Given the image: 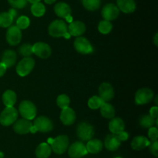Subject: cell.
I'll use <instances>...</instances> for the list:
<instances>
[{
  "label": "cell",
  "mask_w": 158,
  "mask_h": 158,
  "mask_svg": "<svg viewBox=\"0 0 158 158\" xmlns=\"http://www.w3.org/2000/svg\"><path fill=\"white\" fill-rule=\"evenodd\" d=\"M48 33L54 38L66 37L68 33V26L63 20H55L49 23L48 26Z\"/></svg>",
  "instance_id": "6da1fadb"
},
{
  "label": "cell",
  "mask_w": 158,
  "mask_h": 158,
  "mask_svg": "<svg viewBox=\"0 0 158 158\" xmlns=\"http://www.w3.org/2000/svg\"><path fill=\"white\" fill-rule=\"evenodd\" d=\"M18 112L23 119L32 120L37 114V108L35 104L29 100H23L19 105Z\"/></svg>",
  "instance_id": "7a4b0ae2"
},
{
  "label": "cell",
  "mask_w": 158,
  "mask_h": 158,
  "mask_svg": "<svg viewBox=\"0 0 158 158\" xmlns=\"http://www.w3.org/2000/svg\"><path fill=\"white\" fill-rule=\"evenodd\" d=\"M77 136L78 139L82 142H87L93 139L95 133L94 127L87 122H80L77 125L76 129Z\"/></svg>",
  "instance_id": "3957f363"
},
{
  "label": "cell",
  "mask_w": 158,
  "mask_h": 158,
  "mask_svg": "<svg viewBox=\"0 0 158 158\" xmlns=\"http://www.w3.org/2000/svg\"><path fill=\"white\" fill-rule=\"evenodd\" d=\"M52 149V151L56 154L62 155L67 151V149L69 146V139L66 135H59L54 138L49 144Z\"/></svg>",
  "instance_id": "277c9868"
},
{
  "label": "cell",
  "mask_w": 158,
  "mask_h": 158,
  "mask_svg": "<svg viewBox=\"0 0 158 158\" xmlns=\"http://www.w3.org/2000/svg\"><path fill=\"white\" fill-rule=\"evenodd\" d=\"M35 60L32 57H23L15 67L17 74L20 77H26L29 75L35 68Z\"/></svg>",
  "instance_id": "5b68a950"
},
{
  "label": "cell",
  "mask_w": 158,
  "mask_h": 158,
  "mask_svg": "<svg viewBox=\"0 0 158 158\" xmlns=\"http://www.w3.org/2000/svg\"><path fill=\"white\" fill-rule=\"evenodd\" d=\"M18 117V110L15 107H6L0 113V124L3 126H9L13 125Z\"/></svg>",
  "instance_id": "8992f818"
},
{
  "label": "cell",
  "mask_w": 158,
  "mask_h": 158,
  "mask_svg": "<svg viewBox=\"0 0 158 158\" xmlns=\"http://www.w3.org/2000/svg\"><path fill=\"white\" fill-rule=\"evenodd\" d=\"M35 132H40L43 133H49L53 129V122L52 119L46 116H40L35 117L32 122Z\"/></svg>",
  "instance_id": "52a82bcc"
},
{
  "label": "cell",
  "mask_w": 158,
  "mask_h": 158,
  "mask_svg": "<svg viewBox=\"0 0 158 158\" xmlns=\"http://www.w3.org/2000/svg\"><path fill=\"white\" fill-rule=\"evenodd\" d=\"M73 46L77 52L83 55L90 54L94 51V48L90 41L87 38L82 36L75 39L73 42Z\"/></svg>",
  "instance_id": "ba28073f"
},
{
  "label": "cell",
  "mask_w": 158,
  "mask_h": 158,
  "mask_svg": "<svg viewBox=\"0 0 158 158\" xmlns=\"http://www.w3.org/2000/svg\"><path fill=\"white\" fill-rule=\"evenodd\" d=\"M154 92L149 88H141L135 93L134 101L138 105H143L150 103L154 100Z\"/></svg>",
  "instance_id": "9c48e42d"
},
{
  "label": "cell",
  "mask_w": 158,
  "mask_h": 158,
  "mask_svg": "<svg viewBox=\"0 0 158 158\" xmlns=\"http://www.w3.org/2000/svg\"><path fill=\"white\" fill-rule=\"evenodd\" d=\"M68 155L70 158H82L88 154L86 145L82 141H75L69 146Z\"/></svg>",
  "instance_id": "30bf717a"
},
{
  "label": "cell",
  "mask_w": 158,
  "mask_h": 158,
  "mask_svg": "<svg viewBox=\"0 0 158 158\" xmlns=\"http://www.w3.org/2000/svg\"><path fill=\"white\" fill-rule=\"evenodd\" d=\"M23 38L22 30L16 26H10L6 33V39L10 46H16L21 42Z\"/></svg>",
  "instance_id": "8fae6325"
},
{
  "label": "cell",
  "mask_w": 158,
  "mask_h": 158,
  "mask_svg": "<svg viewBox=\"0 0 158 158\" xmlns=\"http://www.w3.org/2000/svg\"><path fill=\"white\" fill-rule=\"evenodd\" d=\"M33 54L41 59H47L52 54V48L45 42H36L32 45Z\"/></svg>",
  "instance_id": "7c38bea8"
},
{
  "label": "cell",
  "mask_w": 158,
  "mask_h": 158,
  "mask_svg": "<svg viewBox=\"0 0 158 158\" xmlns=\"http://www.w3.org/2000/svg\"><path fill=\"white\" fill-rule=\"evenodd\" d=\"M33 127L32 122L26 119H17L13 123V130L15 133L19 135H26L31 133Z\"/></svg>",
  "instance_id": "4fadbf2b"
},
{
  "label": "cell",
  "mask_w": 158,
  "mask_h": 158,
  "mask_svg": "<svg viewBox=\"0 0 158 158\" xmlns=\"http://www.w3.org/2000/svg\"><path fill=\"white\" fill-rule=\"evenodd\" d=\"M120 12L117 5L114 3H107L102 9L101 15L103 20L111 22L118 18Z\"/></svg>",
  "instance_id": "5bb4252c"
},
{
  "label": "cell",
  "mask_w": 158,
  "mask_h": 158,
  "mask_svg": "<svg viewBox=\"0 0 158 158\" xmlns=\"http://www.w3.org/2000/svg\"><path fill=\"white\" fill-rule=\"evenodd\" d=\"M98 93L99 97L104 102H109L115 95L114 87L109 82H103L100 84L98 88Z\"/></svg>",
  "instance_id": "9a60e30c"
},
{
  "label": "cell",
  "mask_w": 158,
  "mask_h": 158,
  "mask_svg": "<svg viewBox=\"0 0 158 158\" xmlns=\"http://www.w3.org/2000/svg\"><path fill=\"white\" fill-rule=\"evenodd\" d=\"M86 30V26L85 23L80 20L70 22L69 25L68 26V33L75 37H81L85 33Z\"/></svg>",
  "instance_id": "2e32d148"
},
{
  "label": "cell",
  "mask_w": 158,
  "mask_h": 158,
  "mask_svg": "<svg viewBox=\"0 0 158 158\" xmlns=\"http://www.w3.org/2000/svg\"><path fill=\"white\" fill-rule=\"evenodd\" d=\"M60 119L62 123L65 125H71L74 124L77 119V115L75 111L70 107L63 108L61 110Z\"/></svg>",
  "instance_id": "e0dca14e"
},
{
  "label": "cell",
  "mask_w": 158,
  "mask_h": 158,
  "mask_svg": "<svg viewBox=\"0 0 158 158\" xmlns=\"http://www.w3.org/2000/svg\"><path fill=\"white\" fill-rule=\"evenodd\" d=\"M120 145H121L120 140L118 139L117 135L113 133L106 135L103 141V147L111 152L117 151L120 148Z\"/></svg>",
  "instance_id": "ac0fdd59"
},
{
  "label": "cell",
  "mask_w": 158,
  "mask_h": 158,
  "mask_svg": "<svg viewBox=\"0 0 158 158\" xmlns=\"http://www.w3.org/2000/svg\"><path fill=\"white\" fill-rule=\"evenodd\" d=\"M54 12L58 17L62 19H67L68 17L71 16V9L70 6L64 2H57L54 6Z\"/></svg>",
  "instance_id": "d6986e66"
},
{
  "label": "cell",
  "mask_w": 158,
  "mask_h": 158,
  "mask_svg": "<svg viewBox=\"0 0 158 158\" xmlns=\"http://www.w3.org/2000/svg\"><path fill=\"white\" fill-rule=\"evenodd\" d=\"M151 143V141L148 139V137L142 135L136 136L133 138L132 141L131 143V148L134 150L140 151V150H144L146 147H148V146Z\"/></svg>",
  "instance_id": "ffe728a7"
},
{
  "label": "cell",
  "mask_w": 158,
  "mask_h": 158,
  "mask_svg": "<svg viewBox=\"0 0 158 158\" xmlns=\"http://www.w3.org/2000/svg\"><path fill=\"white\" fill-rule=\"evenodd\" d=\"M117 6L119 10L126 14L133 13L137 9L134 0H117Z\"/></svg>",
  "instance_id": "44dd1931"
},
{
  "label": "cell",
  "mask_w": 158,
  "mask_h": 158,
  "mask_svg": "<svg viewBox=\"0 0 158 158\" xmlns=\"http://www.w3.org/2000/svg\"><path fill=\"white\" fill-rule=\"evenodd\" d=\"M17 60V54L16 52L13 50L8 49L3 52L2 56L1 62L4 64L5 66L7 68H12L15 64Z\"/></svg>",
  "instance_id": "7402d4cb"
},
{
  "label": "cell",
  "mask_w": 158,
  "mask_h": 158,
  "mask_svg": "<svg viewBox=\"0 0 158 158\" xmlns=\"http://www.w3.org/2000/svg\"><path fill=\"white\" fill-rule=\"evenodd\" d=\"M109 130L113 134H118L120 132L125 129V122L121 118L114 117L110 119L108 124Z\"/></svg>",
  "instance_id": "603a6c76"
},
{
  "label": "cell",
  "mask_w": 158,
  "mask_h": 158,
  "mask_svg": "<svg viewBox=\"0 0 158 158\" xmlns=\"http://www.w3.org/2000/svg\"><path fill=\"white\" fill-rule=\"evenodd\" d=\"M88 153L97 154L103 150V143L100 139H91L86 144Z\"/></svg>",
  "instance_id": "cb8c5ba5"
},
{
  "label": "cell",
  "mask_w": 158,
  "mask_h": 158,
  "mask_svg": "<svg viewBox=\"0 0 158 158\" xmlns=\"http://www.w3.org/2000/svg\"><path fill=\"white\" fill-rule=\"evenodd\" d=\"M52 152V149L49 143H41L35 148V155L37 158H49Z\"/></svg>",
  "instance_id": "d4e9b609"
},
{
  "label": "cell",
  "mask_w": 158,
  "mask_h": 158,
  "mask_svg": "<svg viewBox=\"0 0 158 158\" xmlns=\"http://www.w3.org/2000/svg\"><path fill=\"white\" fill-rule=\"evenodd\" d=\"M2 100L6 107H12L17 102V94L13 90L8 89L4 91L2 96Z\"/></svg>",
  "instance_id": "484cf974"
},
{
  "label": "cell",
  "mask_w": 158,
  "mask_h": 158,
  "mask_svg": "<svg viewBox=\"0 0 158 158\" xmlns=\"http://www.w3.org/2000/svg\"><path fill=\"white\" fill-rule=\"evenodd\" d=\"M100 112L103 118L111 119L116 116V109L112 104L109 102H103L100 108Z\"/></svg>",
  "instance_id": "4316f807"
},
{
  "label": "cell",
  "mask_w": 158,
  "mask_h": 158,
  "mask_svg": "<svg viewBox=\"0 0 158 158\" xmlns=\"http://www.w3.org/2000/svg\"><path fill=\"white\" fill-rule=\"evenodd\" d=\"M157 122L158 119H153L149 114L143 115L140 118L139 120V124L142 128L144 129H149L152 126L157 127Z\"/></svg>",
  "instance_id": "83f0119b"
},
{
  "label": "cell",
  "mask_w": 158,
  "mask_h": 158,
  "mask_svg": "<svg viewBox=\"0 0 158 158\" xmlns=\"http://www.w3.org/2000/svg\"><path fill=\"white\" fill-rule=\"evenodd\" d=\"M14 17L9 12H0V27L9 28L13 23Z\"/></svg>",
  "instance_id": "f1b7e54d"
},
{
  "label": "cell",
  "mask_w": 158,
  "mask_h": 158,
  "mask_svg": "<svg viewBox=\"0 0 158 158\" xmlns=\"http://www.w3.org/2000/svg\"><path fill=\"white\" fill-rule=\"evenodd\" d=\"M30 10L35 17H42L46 13V6L42 2L35 3L32 5Z\"/></svg>",
  "instance_id": "f546056e"
},
{
  "label": "cell",
  "mask_w": 158,
  "mask_h": 158,
  "mask_svg": "<svg viewBox=\"0 0 158 158\" xmlns=\"http://www.w3.org/2000/svg\"><path fill=\"white\" fill-rule=\"evenodd\" d=\"M82 3L86 10L94 12L100 7L101 0H82Z\"/></svg>",
  "instance_id": "4dcf8cb0"
},
{
  "label": "cell",
  "mask_w": 158,
  "mask_h": 158,
  "mask_svg": "<svg viewBox=\"0 0 158 158\" xmlns=\"http://www.w3.org/2000/svg\"><path fill=\"white\" fill-rule=\"evenodd\" d=\"M98 31L102 34H106L110 33L113 29V24L111 22L107 21V20H101L100 23H98V26H97Z\"/></svg>",
  "instance_id": "1f68e13d"
},
{
  "label": "cell",
  "mask_w": 158,
  "mask_h": 158,
  "mask_svg": "<svg viewBox=\"0 0 158 158\" xmlns=\"http://www.w3.org/2000/svg\"><path fill=\"white\" fill-rule=\"evenodd\" d=\"M103 101L99 97V95H93L89 99L87 102V105L90 109L97 110L99 109L103 103Z\"/></svg>",
  "instance_id": "d6a6232c"
},
{
  "label": "cell",
  "mask_w": 158,
  "mask_h": 158,
  "mask_svg": "<svg viewBox=\"0 0 158 158\" xmlns=\"http://www.w3.org/2000/svg\"><path fill=\"white\" fill-rule=\"evenodd\" d=\"M70 104V99L69 96L66 94H61L58 95L56 99V105L59 108L61 109L69 107Z\"/></svg>",
  "instance_id": "836d02e7"
},
{
  "label": "cell",
  "mask_w": 158,
  "mask_h": 158,
  "mask_svg": "<svg viewBox=\"0 0 158 158\" xmlns=\"http://www.w3.org/2000/svg\"><path fill=\"white\" fill-rule=\"evenodd\" d=\"M19 54L23 57H31L33 54L32 52V45L30 43H23L19 47Z\"/></svg>",
  "instance_id": "e575fe53"
},
{
  "label": "cell",
  "mask_w": 158,
  "mask_h": 158,
  "mask_svg": "<svg viewBox=\"0 0 158 158\" xmlns=\"http://www.w3.org/2000/svg\"><path fill=\"white\" fill-rule=\"evenodd\" d=\"M29 25H30V20L26 15H21V16L18 17V19L16 20V25L15 26L21 30L27 29Z\"/></svg>",
  "instance_id": "d590c367"
},
{
  "label": "cell",
  "mask_w": 158,
  "mask_h": 158,
  "mask_svg": "<svg viewBox=\"0 0 158 158\" xmlns=\"http://www.w3.org/2000/svg\"><path fill=\"white\" fill-rule=\"evenodd\" d=\"M8 3L15 9H23L27 5V0H7Z\"/></svg>",
  "instance_id": "8d00e7d4"
},
{
  "label": "cell",
  "mask_w": 158,
  "mask_h": 158,
  "mask_svg": "<svg viewBox=\"0 0 158 158\" xmlns=\"http://www.w3.org/2000/svg\"><path fill=\"white\" fill-rule=\"evenodd\" d=\"M148 139H149L151 142L157 140V139H158L157 127L152 126V127H151V128L148 129Z\"/></svg>",
  "instance_id": "74e56055"
},
{
  "label": "cell",
  "mask_w": 158,
  "mask_h": 158,
  "mask_svg": "<svg viewBox=\"0 0 158 158\" xmlns=\"http://www.w3.org/2000/svg\"><path fill=\"white\" fill-rule=\"evenodd\" d=\"M149 147V150L151 152V154L153 156H154L155 157H157L158 156V141L155 140L153 141V142H151L150 145L148 146Z\"/></svg>",
  "instance_id": "f35d334b"
},
{
  "label": "cell",
  "mask_w": 158,
  "mask_h": 158,
  "mask_svg": "<svg viewBox=\"0 0 158 158\" xmlns=\"http://www.w3.org/2000/svg\"><path fill=\"white\" fill-rule=\"evenodd\" d=\"M116 135H117L118 139L120 140V142H124V141L127 140V139H129V133H128L127 132L125 131V130H123V131L120 132L118 134Z\"/></svg>",
  "instance_id": "ab89813d"
},
{
  "label": "cell",
  "mask_w": 158,
  "mask_h": 158,
  "mask_svg": "<svg viewBox=\"0 0 158 158\" xmlns=\"http://www.w3.org/2000/svg\"><path fill=\"white\" fill-rule=\"evenodd\" d=\"M149 115L153 118V119H158V107L157 105L152 106L150 108Z\"/></svg>",
  "instance_id": "60d3db41"
},
{
  "label": "cell",
  "mask_w": 158,
  "mask_h": 158,
  "mask_svg": "<svg viewBox=\"0 0 158 158\" xmlns=\"http://www.w3.org/2000/svg\"><path fill=\"white\" fill-rule=\"evenodd\" d=\"M6 70H7V68L5 66L4 64L0 62V77H2V76L6 74Z\"/></svg>",
  "instance_id": "b9f144b4"
},
{
  "label": "cell",
  "mask_w": 158,
  "mask_h": 158,
  "mask_svg": "<svg viewBox=\"0 0 158 158\" xmlns=\"http://www.w3.org/2000/svg\"><path fill=\"white\" fill-rule=\"evenodd\" d=\"M153 43L156 46H158V33L157 32L154 34V37H153Z\"/></svg>",
  "instance_id": "7bdbcfd3"
},
{
  "label": "cell",
  "mask_w": 158,
  "mask_h": 158,
  "mask_svg": "<svg viewBox=\"0 0 158 158\" xmlns=\"http://www.w3.org/2000/svg\"><path fill=\"white\" fill-rule=\"evenodd\" d=\"M9 13L11 14V15H12V16L14 17V18H15V15H17L16 9H9Z\"/></svg>",
  "instance_id": "ee69618b"
},
{
  "label": "cell",
  "mask_w": 158,
  "mask_h": 158,
  "mask_svg": "<svg viewBox=\"0 0 158 158\" xmlns=\"http://www.w3.org/2000/svg\"><path fill=\"white\" fill-rule=\"evenodd\" d=\"M56 0H44L45 2H46V4H48V5L53 4V3L56 2Z\"/></svg>",
  "instance_id": "f6af8a7d"
},
{
  "label": "cell",
  "mask_w": 158,
  "mask_h": 158,
  "mask_svg": "<svg viewBox=\"0 0 158 158\" xmlns=\"http://www.w3.org/2000/svg\"><path fill=\"white\" fill-rule=\"evenodd\" d=\"M40 1L41 0H27V2H29V3H31V4H35V3H38V2H40Z\"/></svg>",
  "instance_id": "bcb514c9"
},
{
  "label": "cell",
  "mask_w": 158,
  "mask_h": 158,
  "mask_svg": "<svg viewBox=\"0 0 158 158\" xmlns=\"http://www.w3.org/2000/svg\"><path fill=\"white\" fill-rule=\"evenodd\" d=\"M157 99H158V95H154V104H155V105H158V102H157Z\"/></svg>",
  "instance_id": "7dc6e473"
},
{
  "label": "cell",
  "mask_w": 158,
  "mask_h": 158,
  "mask_svg": "<svg viewBox=\"0 0 158 158\" xmlns=\"http://www.w3.org/2000/svg\"><path fill=\"white\" fill-rule=\"evenodd\" d=\"M3 157H4V153L0 151V158H3Z\"/></svg>",
  "instance_id": "c3c4849f"
},
{
  "label": "cell",
  "mask_w": 158,
  "mask_h": 158,
  "mask_svg": "<svg viewBox=\"0 0 158 158\" xmlns=\"http://www.w3.org/2000/svg\"><path fill=\"white\" fill-rule=\"evenodd\" d=\"M115 158H122V157H119V156H117V157H115Z\"/></svg>",
  "instance_id": "681fc988"
}]
</instances>
